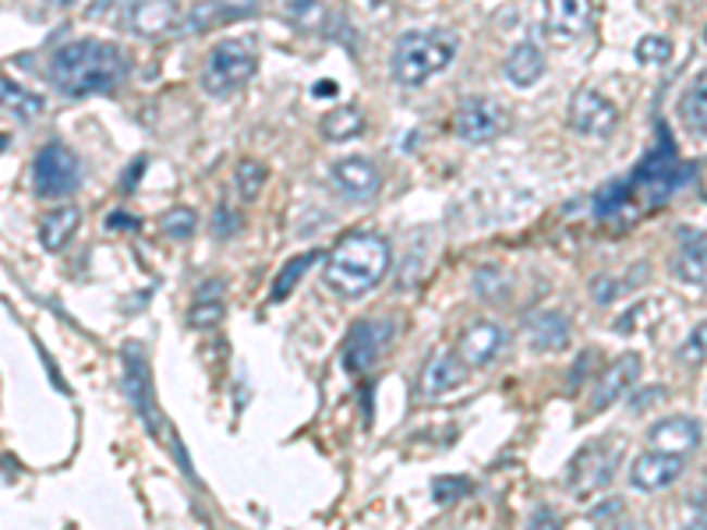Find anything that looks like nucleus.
<instances>
[{"mask_svg": "<svg viewBox=\"0 0 707 530\" xmlns=\"http://www.w3.org/2000/svg\"><path fill=\"white\" fill-rule=\"evenodd\" d=\"M127 71H132V57L107 39L64 42L50 57V82L67 99L113 93L127 78Z\"/></svg>", "mask_w": 707, "mask_h": 530, "instance_id": "1", "label": "nucleus"}, {"mask_svg": "<svg viewBox=\"0 0 707 530\" xmlns=\"http://www.w3.org/2000/svg\"><path fill=\"white\" fill-rule=\"evenodd\" d=\"M393 266V248L386 237L379 234H347L333 251L325 255V269H322V283L325 291H333L344 300H358L368 291H375L382 276Z\"/></svg>", "mask_w": 707, "mask_h": 530, "instance_id": "2", "label": "nucleus"}, {"mask_svg": "<svg viewBox=\"0 0 707 530\" xmlns=\"http://www.w3.org/2000/svg\"><path fill=\"white\" fill-rule=\"evenodd\" d=\"M457 57V36L446 28H429V33H404L393 50V78L404 89H418L438 71H446Z\"/></svg>", "mask_w": 707, "mask_h": 530, "instance_id": "3", "label": "nucleus"}, {"mask_svg": "<svg viewBox=\"0 0 707 530\" xmlns=\"http://www.w3.org/2000/svg\"><path fill=\"white\" fill-rule=\"evenodd\" d=\"M622 439H594L591 446L580 449L570 467H566V489L576 498H594L612 484L616 470L622 464Z\"/></svg>", "mask_w": 707, "mask_h": 530, "instance_id": "4", "label": "nucleus"}, {"mask_svg": "<svg viewBox=\"0 0 707 530\" xmlns=\"http://www.w3.org/2000/svg\"><path fill=\"white\" fill-rule=\"evenodd\" d=\"M255 64H259V57H255L248 39H223L212 47L209 61H206L202 89L212 96H231L255 75Z\"/></svg>", "mask_w": 707, "mask_h": 530, "instance_id": "5", "label": "nucleus"}, {"mask_svg": "<svg viewBox=\"0 0 707 530\" xmlns=\"http://www.w3.org/2000/svg\"><path fill=\"white\" fill-rule=\"evenodd\" d=\"M33 184H36V195L50 198V202L71 198L82 184L78 156L71 152L64 141H50V146H42L33 160Z\"/></svg>", "mask_w": 707, "mask_h": 530, "instance_id": "6", "label": "nucleus"}, {"mask_svg": "<svg viewBox=\"0 0 707 530\" xmlns=\"http://www.w3.org/2000/svg\"><path fill=\"white\" fill-rule=\"evenodd\" d=\"M506 124H509L506 110L485 96L463 99L457 113H452V132H457V138L467 141V146H485V141L499 138L506 132Z\"/></svg>", "mask_w": 707, "mask_h": 530, "instance_id": "7", "label": "nucleus"}, {"mask_svg": "<svg viewBox=\"0 0 707 530\" xmlns=\"http://www.w3.org/2000/svg\"><path fill=\"white\" fill-rule=\"evenodd\" d=\"M389 343H393V322L386 319H364L350 329V336H347V350H344V365L347 371H354V375H364V371H372L379 361H382V354L389 350Z\"/></svg>", "mask_w": 707, "mask_h": 530, "instance_id": "8", "label": "nucleus"}, {"mask_svg": "<svg viewBox=\"0 0 707 530\" xmlns=\"http://www.w3.org/2000/svg\"><path fill=\"white\" fill-rule=\"evenodd\" d=\"M619 124V110L598 89H580L570 103V127L580 138H608Z\"/></svg>", "mask_w": 707, "mask_h": 530, "instance_id": "9", "label": "nucleus"}, {"mask_svg": "<svg viewBox=\"0 0 707 530\" xmlns=\"http://www.w3.org/2000/svg\"><path fill=\"white\" fill-rule=\"evenodd\" d=\"M506 343H509L506 325L492 322V319H477V322H471L460 333L457 357H460L467 368H488V365H495L503 357Z\"/></svg>", "mask_w": 707, "mask_h": 530, "instance_id": "10", "label": "nucleus"}, {"mask_svg": "<svg viewBox=\"0 0 707 530\" xmlns=\"http://www.w3.org/2000/svg\"><path fill=\"white\" fill-rule=\"evenodd\" d=\"M641 371H644V361L641 354H622L619 361H612L605 368V375L594 385V396H591V407H587V418L594 414L608 410L612 404H619L622 396L633 393V385L641 382Z\"/></svg>", "mask_w": 707, "mask_h": 530, "instance_id": "11", "label": "nucleus"}, {"mask_svg": "<svg viewBox=\"0 0 707 530\" xmlns=\"http://www.w3.org/2000/svg\"><path fill=\"white\" fill-rule=\"evenodd\" d=\"M333 184L347 202H372L382 188V170L368 156H344L333 163Z\"/></svg>", "mask_w": 707, "mask_h": 530, "instance_id": "12", "label": "nucleus"}, {"mask_svg": "<svg viewBox=\"0 0 707 530\" xmlns=\"http://www.w3.org/2000/svg\"><path fill=\"white\" fill-rule=\"evenodd\" d=\"M686 460L675 453H661V449H650L641 453L630 467V484L636 492H665L683 478Z\"/></svg>", "mask_w": 707, "mask_h": 530, "instance_id": "13", "label": "nucleus"}, {"mask_svg": "<svg viewBox=\"0 0 707 530\" xmlns=\"http://www.w3.org/2000/svg\"><path fill=\"white\" fill-rule=\"evenodd\" d=\"M124 393H127V404L135 407V414L146 428L156 435V407H152V375H149V361L141 357V347H124Z\"/></svg>", "mask_w": 707, "mask_h": 530, "instance_id": "14", "label": "nucleus"}, {"mask_svg": "<svg viewBox=\"0 0 707 530\" xmlns=\"http://www.w3.org/2000/svg\"><path fill=\"white\" fill-rule=\"evenodd\" d=\"M121 25L127 33L146 36V39L163 36L177 25V0H132V4L124 8Z\"/></svg>", "mask_w": 707, "mask_h": 530, "instance_id": "15", "label": "nucleus"}, {"mask_svg": "<svg viewBox=\"0 0 707 530\" xmlns=\"http://www.w3.org/2000/svg\"><path fill=\"white\" fill-rule=\"evenodd\" d=\"M647 442L661 453L686 456L693 449H700V424L686 418V414H672V418H661L658 424H650Z\"/></svg>", "mask_w": 707, "mask_h": 530, "instance_id": "16", "label": "nucleus"}, {"mask_svg": "<svg viewBox=\"0 0 707 530\" xmlns=\"http://www.w3.org/2000/svg\"><path fill=\"white\" fill-rule=\"evenodd\" d=\"M467 375H471V368H467L457 354H435L421 371V396L438 399V396L457 393L467 382Z\"/></svg>", "mask_w": 707, "mask_h": 530, "instance_id": "17", "label": "nucleus"}, {"mask_svg": "<svg viewBox=\"0 0 707 530\" xmlns=\"http://www.w3.org/2000/svg\"><path fill=\"white\" fill-rule=\"evenodd\" d=\"M523 329H528V340L537 354H559L570 347V336H573L570 319L562 311H534L523 322Z\"/></svg>", "mask_w": 707, "mask_h": 530, "instance_id": "18", "label": "nucleus"}, {"mask_svg": "<svg viewBox=\"0 0 707 530\" xmlns=\"http://www.w3.org/2000/svg\"><path fill=\"white\" fill-rule=\"evenodd\" d=\"M223 311H226V283L223 280H206L195 291V297H191L188 325L198 329V333H206V329H216L223 322Z\"/></svg>", "mask_w": 707, "mask_h": 530, "instance_id": "19", "label": "nucleus"}, {"mask_svg": "<svg viewBox=\"0 0 707 530\" xmlns=\"http://www.w3.org/2000/svg\"><path fill=\"white\" fill-rule=\"evenodd\" d=\"M78 226H82V212L75 206H57L39 223V245L53 255L64 251L71 245V237L78 234Z\"/></svg>", "mask_w": 707, "mask_h": 530, "instance_id": "20", "label": "nucleus"}, {"mask_svg": "<svg viewBox=\"0 0 707 530\" xmlns=\"http://www.w3.org/2000/svg\"><path fill=\"white\" fill-rule=\"evenodd\" d=\"M545 75V53L534 47V42H517L506 57V78L517 85V89H531Z\"/></svg>", "mask_w": 707, "mask_h": 530, "instance_id": "21", "label": "nucleus"}, {"mask_svg": "<svg viewBox=\"0 0 707 530\" xmlns=\"http://www.w3.org/2000/svg\"><path fill=\"white\" fill-rule=\"evenodd\" d=\"M594 22V0H548V25L562 36L587 33Z\"/></svg>", "mask_w": 707, "mask_h": 530, "instance_id": "22", "label": "nucleus"}, {"mask_svg": "<svg viewBox=\"0 0 707 530\" xmlns=\"http://www.w3.org/2000/svg\"><path fill=\"white\" fill-rule=\"evenodd\" d=\"M683 245H679V259H675V276L683 283H697L704 286V234L700 231H679Z\"/></svg>", "mask_w": 707, "mask_h": 530, "instance_id": "23", "label": "nucleus"}, {"mask_svg": "<svg viewBox=\"0 0 707 530\" xmlns=\"http://www.w3.org/2000/svg\"><path fill=\"white\" fill-rule=\"evenodd\" d=\"M679 118H683L686 132L704 135L707 132V78L697 75L693 85L683 93V103H679Z\"/></svg>", "mask_w": 707, "mask_h": 530, "instance_id": "24", "label": "nucleus"}, {"mask_svg": "<svg viewBox=\"0 0 707 530\" xmlns=\"http://www.w3.org/2000/svg\"><path fill=\"white\" fill-rule=\"evenodd\" d=\"M322 138L325 141H347L354 135H361L364 127V113L358 107H336L322 118Z\"/></svg>", "mask_w": 707, "mask_h": 530, "instance_id": "25", "label": "nucleus"}, {"mask_svg": "<svg viewBox=\"0 0 707 530\" xmlns=\"http://www.w3.org/2000/svg\"><path fill=\"white\" fill-rule=\"evenodd\" d=\"M280 11L301 33H315L325 25V0H283Z\"/></svg>", "mask_w": 707, "mask_h": 530, "instance_id": "26", "label": "nucleus"}, {"mask_svg": "<svg viewBox=\"0 0 707 530\" xmlns=\"http://www.w3.org/2000/svg\"><path fill=\"white\" fill-rule=\"evenodd\" d=\"M319 262V251H305V255H297V259H290L287 266L280 269V276H276V283H273V294H269V300L273 305H280V300H287L290 297V291L297 283H301V276Z\"/></svg>", "mask_w": 707, "mask_h": 530, "instance_id": "27", "label": "nucleus"}, {"mask_svg": "<svg viewBox=\"0 0 707 530\" xmlns=\"http://www.w3.org/2000/svg\"><path fill=\"white\" fill-rule=\"evenodd\" d=\"M0 103L18 113L22 121H33L36 113L42 110V99H39V96L25 93L22 85H14V82H8V78H0Z\"/></svg>", "mask_w": 707, "mask_h": 530, "instance_id": "28", "label": "nucleus"}, {"mask_svg": "<svg viewBox=\"0 0 707 530\" xmlns=\"http://www.w3.org/2000/svg\"><path fill=\"white\" fill-rule=\"evenodd\" d=\"M265 167L259 160H240L237 170H234V184H237V195L245 198V202H255V198L262 195L265 188Z\"/></svg>", "mask_w": 707, "mask_h": 530, "instance_id": "29", "label": "nucleus"}, {"mask_svg": "<svg viewBox=\"0 0 707 530\" xmlns=\"http://www.w3.org/2000/svg\"><path fill=\"white\" fill-rule=\"evenodd\" d=\"M160 231H163L170 241H188V237H195V231H198L195 209H170L166 217H160Z\"/></svg>", "mask_w": 707, "mask_h": 530, "instance_id": "30", "label": "nucleus"}, {"mask_svg": "<svg viewBox=\"0 0 707 530\" xmlns=\"http://www.w3.org/2000/svg\"><path fill=\"white\" fill-rule=\"evenodd\" d=\"M669 53H672V42L661 36H644L636 42V61H644V64H665Z\"/></svg>", "mask_w": 707, "mask_h": 530, "instance_id": "31", "label": "nucleus"}, {"mask_svg": "<svg viewBox=\"0 0 707 530\" xmlns=\"http://www.w3.org/2000/svg\"><path fill=\"white\" fill-rule=\"evenodd\" d=\"M467 492H471V481L467 478H438L432 484V495H435V503L438 506H452L457 498H463Z\"/></svg>", "mask_w": 707, "mask_h": 530, "instance_id": "32", "label": "nucleus"}, {"mask_svg": "<svg viewBox=\"0 0 707 530\" xmlns=\"http://www.w3.org/2000/svg\"><path fill=\"white\" fill-rule=\"evenodd\" d=\"M212 8H216L220 22H237V19H248V14H255L259 0H212Z\"/></svg>", "mask_w": 707, "mask_h": 530, "instance_id": "33", "label": "nucleus"}, {"mask_svg": "<svg viewBox=\"0 0 707 530\" xmlns=\"http://www.w3.org/2000/svg\"><path fill=\"white\" fill-rule=\"evenodd\" d=\"M591 291H594V300H598V305H612V297H616V280H608V276H594Z\"/></svg>", "mask_w": 707, "mask_h": 530, "instance_id": "34", "label": "nucleus"}, {"mask_svg": "<svg viewBox=\"0 0 707 530\" xmlns=\"http://www.w3.org/2000/svg\"><path fill=\"white\" fill-rule=\"evenodd\" d=\"M679 357H683V361H700V357H704V325H697V333L690 336V343Z\"/></svg>", "mask_w": 707, "mask_h": 530, "instance_id": "35", "label": "nucleus"}, {"mask_svg": "<svg viewBox=\"0 0 707 530\" xmlns=\"http://www.w3.org/2000/svg\"><path fill=\"white\" fill-rule=\"evenodd\" d=\"M619 513H622V503H619V498H612V503H608V506H598V509H594L591 517H594V520H608V517H619Z\"/></svg>", "mask_w": 707, "mask_h": 530, "instance_id": "36", "label": "nucleus"}, {"mask_svg": "<svg viewBox=\"0 0 707 530\" xmlns=\"http://www.w3.org/2000/svg\"><path fill=\"white\" fill-rule=\"evenodd\" d=\"M50 4H53V8H75L78 0H50Z\"/></svg>", "mask_w": 707, "mask_h": 530, "instance_id": "37", "label": "nucleus"}]
</instances>
